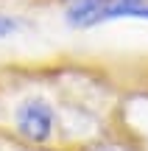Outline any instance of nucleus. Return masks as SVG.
I'll list each match as a JSON object with an SVG mask.
<instances>
[{
	"label": "nucleus",
	"mask_w": 148,
	"mask_h": 151,
	"mask_svg": "<svg viewBox=\"0 0 148 151\" xmlns=\"http://www.w3.org/2000/svg\"><path fill=\"white\" fill-rule=\"evenodd\" d=\"M112 20H145L148 22V0H104L101 22Z\"/></svg>",
	"instance_id": "3"
},
{
	"label": "nucleus",
	"mask_w": 148,
	"mask_h": 151,
	"mask_svg": "<svg viewBox=\"0 0 148 151\" xmlns=\"http://www.w3.org/2000/svg\"><path fill=\"white\" fill-rule=\"evenodd\" d=\"M104 0H70L64 9V22L70 28H95L101 25Z\"/></svg>",
	"instance_id": "2"
},
{
	"label": "nucleus",
	"mask_w": 148,
	"mask_h": 151,
	"mask_svg": "<svg viewBox=\"0 0 148 151\" xmlns=\"http://www.w3.org/2000/svg\"><path fill=\"white\" fill-rule=\"evenodd\" d=\"M56 112L45 98H25L14 109V126L28 143H45L53 134Z\"/></svg>",
	"instance_id": "1"
},
{
	"label": "nucleus",
	"mask_w": 148,
	"mask_h": 151,
	"mask_svg": "<svg viewBox=\"0 0 148 151\" xmlns=\"http://www.w3.org/2000/svg\"><path fill=\"white\" fill-rule=\"evenodd\" d=\"M17 31H22V22L11 14H0V39H9L14 37Z\"/></svg>",
	"instance_id": "4"
}]
</instances>
